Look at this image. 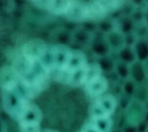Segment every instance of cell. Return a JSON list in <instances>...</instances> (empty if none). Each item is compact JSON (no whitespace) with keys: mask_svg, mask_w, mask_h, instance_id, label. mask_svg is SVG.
<instances>
[{"mask_svg":"<svg viewBox=\"0 0 148 132\" xmlns=\"http://www.w3.org/2000/svg\"><path fill=\"white\" fill-rule=\"evenodd\" d=\"M38 8L75 22L98 20L119 9L125 0H28Z\"/></svg>","mask_w":148,"mask_h":132,"instance_id":"cell-1","label":"cell"},{"mask_svg":"<svg viewBox=\"0 0 148 132\" xmlns=\"http://www.w3.org/2000/svg\"><path fill=\"white\" fill-rule=\"evenodd\" d=\"M72 50V49L64 45L46 43L38 61L51 77L65 67Z\"/></svg>","mask_w":148,"mask_h":132,"instance_id":"cell-2","label":"cell"},{"mask_svg":"<svg viewBox=\"0 0 148 132\" xmlns=\"http://www.w3.org/2000/svg\"><path fill=\"white\" fill-rule=\"evenodd\" d=\"M46 45V43L40 39H31L27 42L23 46L22 54L38 61L43 53Z\"/></svg>","mask_w":148,"mask_h":132,"instance_id":"cell-6","label":"cell"},{"mask_svg":"<svg viewBox=\"0 0 148 132\" xmlns=\"http://www.w3.org/2000/svg\"><path fill=\"white\" fill-rule=\"evenodd\" d=\"M112 123L110 118H90L83 125L81 131L106 132L110 130Z\"/></svg>","mask_w":148,"mask_h":132,"instance_id":"cell-5","label":"cell"},{"mask_svg":"<svg viewBox=\"0 0 148 132\" xmlns=\"http://www.w3.org/2000/svg\"><path fill=\"white\" fill-rule=\"evenodd\" d=\"M84 86L85 91L89 96L98 97L107 90L108 83L106 78L101 74L87 80Z\"/></svg>","mask_w":148,"mask_h":132,"instance_id":"cell-4","label":"cell"},{"mask_svg":"<svg viewBox=\"0 0 148 132\" xmlns=\"http://www.w3.org/2000/svg\"><path fill=\"white\" fill-rule=\"evenodd\" d=\"M116 108L115 98L110 94L98 97L91 109V117L109 118Z\"/></svg>","mask_w":148,"mask_h":132,"instance_id":"cell-3","label":"cell"}]
</instances>
